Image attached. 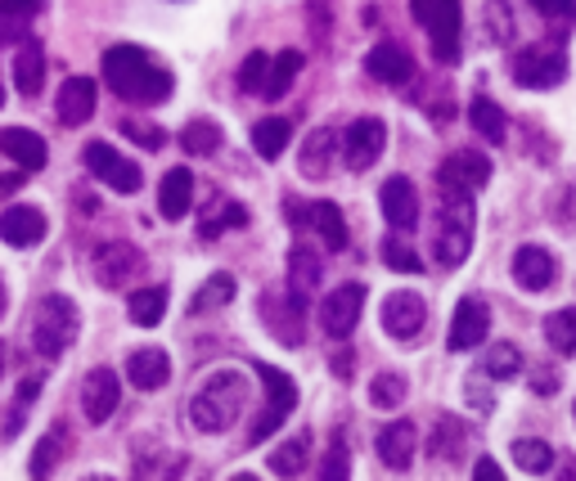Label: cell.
I'll return each mask as SVG.
<instances>
[{
	"label": "cell",
	"instance_id": "1",
	"mask_svg": "<svg viewBox=\"0 0 576 481\" xmlns=\"http://www.w3.org/2000/svg\"><path fill=\"white\" fill-rule=\"evenodd\" d=\"M104 81L113 95L131 104H158L172 95V72L158 68L140 46H113L104 55Z\"/></svg>",
	"mask_w": 576,
	"mask_h": 481
},
{
	"label": "cell",
	"instance_id": "2",
	"mask_svg": "<svg viewBox=\"0 0 576 481\" xmlns=\"http://www.w3.org/2000/svg\"><path fill=\"white\" fill-rule=\"evenodd\" d=\"M244 405H248V379L244 374H235V370H221V374H212L203 387H198V396L189 401V423L198 428V432H225V428H235V419L244 414Z\"/></svg>",
	"mask_w": 576,
	"mask_h": 481
},
{
	"label": "cell",
	"instance_id": "3",
	"mask_svg": "<svg viewBox=\"0 0 576 481\" xmlns=\"http://www.w3.org/2000/svg\"><path fill=\"white\" fill-rule=\"evenodd\" d=\"M474 253V194H441L432 216V257L437 266L455 271Z\"/></svg>",
	"mask_w": 576,
	"mask_h": 481
},
{
	"label": "cell",
	"instance_id": "4",
	"mask_svg": "<svg viewBox=\"0 0 576 481\" xmlns=\"http://www.w3.org/2000/svg\"><path fill=\"white\" fill-rule=\"evenodd\" d=\"M77 306H72V297H64V293H50V297H41V306H37V324H32V346H37V355H46V360H59L72 342H77Z\"/></svg>",
	"mask_w": 576,
	"mask_h": 481
},
{
	"label": "cell",
	"instance_id": "5",
	"mask_svg": "<svg viewBox=\"0 0 576 481\" xmlns=\"http://www.w3.org/2000/svg\"><path fill=\"white\" fill-rule=\"evenodd\" d=\"M414 23L428 32V46L441 63L459 59V23H465V6L459 0H410Z\"/></svg>",
	"mask_w": 576,
	"mask_h": 481
},
{
	"label": "cell",
	"instance_id": "6",
	"mask_svg": "<svg viewBox=\"0 0 576 481\" xmlns=\"http://www.w3.org/2000/svg\"><path fill=\"white\" fill-rule=\"evenodd\" d=\"M257 370V379L266 383V410L253 419V428H248V445H262L271 432H280L284 423H289V414L297 410V383L284 374V370H275V365H253Z\"/></svg>",
	"mask_w": 576,
	"mask_h": 481
},
{
	"label": "cell",
	"instance_id": "7",
	"mask_svg": "<svg viewBox=\"0 0 576 481\" xmlns=\"http://www.w3.org/2000/svg\"><path fill=\"white\" fill-rule=\"evenodd\" d=\"M567 77V55L558 46H527L514 59V81L523 90H554Z\"/></svg>",
	"mask_w": 576,
	"mask_h": 481
},
{
	"label": "cell",
	"instance_id": "8",
	"mask_svg": "<svg viewBox=\"0 0 576 481\" xmlns=\"http://www.w3.org/2000/svg\"><path fill=\"white\" fill-rule=\"evenodd\" d=\"M361 311H365V284H338L333 293H324L320 302V324L329 337H352V328L361 324Z\"/></svg>",
	"mask_w": 576,
	"mask_h": 481
},
{
	"label": "cell",
	"instance_id": "9",
	"mask_svg": "<svg viewBox=\"0 0 576 481\" xmlns=\"http://www.w3.org/2000/svg\"><path fill=\"white\" fill-rule=\"evenodd\" d=\"M383 149H388V127L379 117H357L348 136H342V163L352 171H370L383 158Z\"/></svg>",
	"mask_w": 576,
	"mask_h": 481
},
{
	"label": "cell",
	"instance_id": "10",
	"mask_svg": "<svg viewBox=\"0 0 576 481\" xmlns=\"http://www.w3.org/2000/svg\"><path fill=\"white\" fill-rule=\"evenodd\" d=\"M491 180V163H487V154H478V149H459V154H450L441 167H437V189L441 194H474V189H482Z\"/></svg>",
	"mask_w": 576,
	"mask_h": 481
},
{
	"label": "cell",
	"instance_id": "11",
	"mask_svg": "<svg viewBox=\"0 0 576 481\" xmlns=\"http://www.w3.org/2000/svg\"><path fill=\"white\" fill-rule=\"evenodd\" d=\"M86 167L95 171V180H104L108 189H118V194H136L140 189V167L127 163L118 149L104 145V140L86 145Z\"/></svg>",
	"mask_w": 576,
	"mask_h": 481
},
{
	"label": "cell",
	"instance_id": "12",
	"mask_svg": "<svg viewBox=\"0 0 576 481\" xmlns=\"http://www.w3.org/2000/svg\"><path fill=\"white\" fill-rule=\"evenodd\" d=\"M487 333H491V311H487V302H482V297H465V302L455 306L446 346H450V351H474V346L487 342Z\"/></svg>",
	"mask_w": 576,
	"mask_h": 481
},
{
	"label": "cell",
	"instance_id": "13",
	"mask_svg": "<svg viewBox=\"0 0 576 481\" xmlns=\"http://www.w3.org/2000/svg\"><path fill=\"white\" fill-rule=\"evenodd\" d=\"M423 324H428V306H423L419 293H392L383 302V328H388V337L410 342V337H419Z\"/></svg>",
	"mask_w": 576,
	"mask_h": 481
},
{
	"label": "cell",
	"instance_id": "14",
	"mask_svg": "<svg viewBox=\"0 0 576 481\" xmlns=\"http://www.w3.org/2000/svg\"><path fill=\"white\" fill-rule=\"evenodd\" d=\"M140 266H145V257L131 244H104L95 253V262H90V271H95V279L104 288H123L131 275H140Z\"/></svg>",
	"mask_w": 576,
	"mask_h": 481
},
{
	"label": "cell",
	"instance_id": "15",
	"mask_svg": "<svg viewBox=\"0 0 576 481\" xmlns=\"http://www.w3.org/2000/svg\"><path fill=\"white\" fill-rule=\"evenodd\" d=\"M123 401V387H118V374L113 370H90L86 374V387H81V410L90 423H108V414L118 410Z\"/></svg>",
	"mask_w": 576,
	"mask_h": 481
},
{
	"label": "cell",
	"instance_id": "16",
	"mask_svg": "<svg viewBox=\"0 0 576 481\" xmlns=\"http://www.w3.org/2000/svg\"><path fill=\"white\" fill-rule=\"evenodd\" d=\"M365 72H370L374 81H383V86H406V81L414 77V59H410L406 46L379 41V46L365 55Z\"/></svg>",
	"mask_w": 576,
	"mask_h": 481
},
{
	"label": "cell",
	"instance_id": "17",
	"mask_svg": "<svg viewBox=\"0 0 576 481\" xmlns=\"http://www.w3.org/2000/svg\"><path fill=\"white\" fill-rule=\"evenodd\" d=\"M514 279H518L527 293H545V288L558 279L554 253H549V248H536V244L518 248V253H514Z\"/></svg>",
	"mask_w": 576,
	"mask_h": 481
},
{
	"label": "cell",
	"instance_id": "18",
	"mask_svg": "<svg viewBox=\"0 0 576 481\" xmlns=\"http://www.w3.org/2000/svg\"><path fill=\"white\" fill-rule=\"evenodd\" d=\"M0 238H6L10 248H37L46 238L41 207H6V212H0Z\"/></svg>",
	"mask_w": 576,
	"mask_h": 481
},
{
	"label": "cell",
	"instance_id": "19",
	"mask_svg": "<svg viewBox=\"0 0 576 481\" xmlns=\"http://www.w3.org/2000/svg\"><path fill=\"white\" fill-rule=\"evenodd\" d=\"M379 207H383V216H388L392 229H414V225H419V194H414V185H410L406 176H392V180L383 185Z\"/></svg>",
	"mask_w": 576,
	"mask_h": 481
},
{
	"label": "cell",
	"instance_id": "20",
	"mask_svg": "<svg viewBox=\"0 0 576 481\" xmlns=\"http://www.w3.org/2000/svg\"><path fill=\"white\" fill-rule=\"evenodd\" d=\"M414 441H419V428L414 423H388L383 432H379V459H383V468H392V472H410V463H414Z\"/></svg>",
	"mask_w": 576,
	"mask_h": 481
},
{
	"label": "cell",
	"instance_id": "21",
	"mask_svg": "<svg viewBox=\"0 0 576 481\" xmlns=\"http://www.w3.org/2000/svg\"><path fill=\"white\" fill-rule=\"evenodd\" d=\"M0 154H6L10 163H19V171H41V167L50 163L46 140H41L37 131H19V127L0 131Z\"/></svg>",
	"mask_w": 576,
	"mask_h": 481
},
{
	"label": "cell",
	"instance_id": "22",
	"mask_svg": "<svg viewBox=\"0 0 576 481\" xmlns=\"http://www.w3.org/2000/svg\"><path fill=\"white\" fill-rule=\"evenodd\" d=\"M95 117V81L90 77H68L59 90V122L64 127H81Z\"/></svg>",
	"mask_w": 576,
	"mask_h": 481
},
{
	"label": "cell",
	"instance_id": "23",
	"mask_svg": "<svg viewBox=\"0 0 576 481\" xmlns=\"http://www.w3.org/2000/svg\"><path fill=\"white\" fill-rule=\"evenodd\" d=\"M127 379H131L140 392H158V387H167V379H172V360H167V351H158V346L136 351V355L127 360Z\"/></svg>",
	"mask_w": 576,
	"mask_h": 481
},
{
	"label": "cell",
	"instance_id": "24",
	"mask_svg": "<svg viewBox=\"0 0 576 481\" xmlns=\"http://www.w3.org/2000/svg\"><path fill=\"white\" fill-rule=\"evenodd\" d=\"M320 275H324V257L306 244H293L289 248V293H297L306 302L320 288Z\"/></svg>",
	"mask_w": 576,
	"mask_h": 481
},
{
	"label": "cell",
	"instance_id": "25",
	"mask_svg": "<svg viewBox=\"0 0 576 481\" xmlns=\"http://www.w3.org/2000/svg\"><path fill=\"white\" fill-rule=\"evenodd\" d=\"M302 306H306V302H302L297 293H284V306H280L275 297H266V302H262L271 333H275L280 342H289V346H297V342H302Z\"/></svg>",
	"mask_w": 576,
	"mask_h": 481
},
{
	"label": "cell",
	"instance_id": "26",
	"mask_svg": "<svg viewBox=\"0 0 576 481\" xmlns=\"http://www.w3.org/2000/svg\"><path fill=\"white\" fill-rule=\"evenodd\" d=\"M14 86H19V95H41V86H46V50L37 37H28L14 55Z\"/></svg>",
	"mask_w": 576,
	"mask_h": 481
},
{
	"label": "cell",
	"instance_id": "27",
	"mask_svg": "<svg viewBox=\"0 0 576 481\" xmlns=\"http://www.w3.org/2000/svg\"><path fill=\"white\" fill-rule=\"evenodd\" d=\"M189 203H194V176H189L185 167H172V171L163 176V189H158V212H163L167 220H180V216L189 212Z\"/></svg>",
	"mask_w": 576,
	"mask_h": 481
},
{
	"label": "cell",
	"instance_id": "28",
	"mask_svg": "<svg viewBox=\"0 0 576 481\" xmlns=\"http://www.w3.org/2000/svg\"><path fill=\"white\" fill-rule=\"evenodd\" d=\"M333 154H338V136H333L329 127H315V131L306 136V145H302V154H297V167H302V176H311V180H320V176L329 171V163H333Z\"/></svg>",
	"mask_w": 576,
	"mask_h": 481
},
{
	"label": "cell",
	"instance_id": "29",
	"mask_svg": "<svg viewBox=\"0 0 576 481\" xmlns=\"http://www.w3.org/2000/svg\"><path fill=\"white\" fill-rule=\"evenodd\" d=\"M469 127H474L482 140H491V145H505V131H509V122H505V108H500L496 99L478 95V99L469 104Z\"/></svg>",
	"mask_w": 576,
	"mask_h": 481
},
{
	"label": "cell",
	"instance_id": "30",
	"mask_svg": "<svg viewBox=\"0 0 576 481\" xmlns=\"http://www.w3.org/2000/svg\"><path fill=\"white\" fill-rule=\"evenodd\" d=\"M311 225H315V234L324 238L329 253L348 248V220H342V207H338V203H311Z\"/></svg>",
	"mask_w": 576,
	"mask_h": 481
},
{
	"label": "cell",
	"instance_id": "31",
	"mask_svg": "<svg viewBox=\"0 0 576 481\" xmlns=\"http://www.w3.org/2000/svg\"><path fill=\"white\" fill-rule=\"evenodd\" d=\"M41 14V0H0V46L28 37V23Z\"/></svg>",
	"mask_w": 576,
	"mask_h": 481
},
{
	"label": "cell",
	"instance_id": "32",
	"mask_svg": "<svg viewBox=\"0 0 576 481\" xmlns=\"http://www.w3.org/2000/svg\"><path fill=\"white\" fill-rule=\"evenodd\" d=\"M289 122L284 117H262V122L253 127V149L266 158V163H275V158H284V149H289Z\"/></svg>",
	"mask_w": 576,
	"mask_h": 481
},
{
	"label": "cell",
	"instance_id": "33",
	"mask_svg": "<svg viewBox=\"0 0 576 481\" xmlns=\"http://www.w3.org/2000/svg\"><path fill=\"white\" fill-rule=\"evenodd\" d=\"M297 72H302V50H284L275 63H266V86H262V95H266V99H284L289 86L297 81Z\"/></svg>",
	"mask_w": 576,
	"mask_h": 481
},
{
	"label": "cell",
	"instance_id": "34",
	"mask_svg": "<svg viewBox=\"0 0 576 481\" xmlns=\"http://www.w3.org/2000/svg\"><path fill=\"white\" fill-rule=\"evenodd\" d=\"M127 311H131V324H140V328L163 324V315H167V288H136L131 302H127Z\"/></svg>",
	"mask_w": 576,
	"mask_h": 481
},
{
	"label": "cell",
	"instance_id": "35",
	"mask_svg": "<svg viewBox=\"0 0 576 481\" xmlns=\"http://www.w3.org/2000/svg\"><path fill=\"white\" fill-rule=\"evenodd\" d=\"M509 454H514V463H518L527 477H545V472L554 468V450H549L540 436H518Z\"/></svg>",
	"mask_w": 576,
	"mask_h": 481
},
{
	"label": "cell",
	"instance_id": "36",
	"mask_svg": "<svg viewBox=\"0 0 576 481\" xmlns=\"http://www.w3.org/2000/svg\"><path fill=\"white\" fill-rule=\"evenodd\" d=\"M482 374H487V379H496V383L518 379V374H523V351H518L514 342L491 346V351H487V360H482Z\"/></svg>",
	"mask_w": 576,
	"mask_h": 481
},
{
	"label": "cell",
	"instance_id": "37",
	"mask_svg": "<svg viewBox=\"0 0 576 481\" xmlns=\"http://www.w3.org/2000/svg\"><path fill=\"white\" fill-rule=\"evenodd\" d=\"M437 428H441V432H432L428 454H432V459H450V463H455V459H459V441H465L469 432H465V423L450 419V414H441V419H437Z\"/></svg>",
	"mask_w": 576,
	"mask_h": 481
},
{
	"label": "cell",
	"instance_id": "38",
	"mask_svg": "<svg viewBox=\"0 0 576 481\" xmlns=\"http://www.w3.org/2000/svg\"><path fill=\"white\" fill-rule=\"evenodd\" d=\"M64 450H68V432L64 428H50L46 436H41V445H37V454H32V463H28V472L41 481V477H50V468L64 459Z\"/></svg>",
	"mask_w": 576,
	"mask_h": 481
},
{
	"label": "cell",
	"instance_id": "39",
	"mask_svg": "<svg viewBox=\"0 0 576 481\" xmlns=\"http://www.w3.org/2000/svg\"><path fill=\"white\" fill-rule=\"evenodd\" d=\"M545 337H549V346H554L558 355H576V306L554 311V315L545 320Z\"/></svg>",
	"mask_w": 576,
	"mask_h": 481
},
{
	"label": "cell",
	"instance_id": "40",
	"mask_svg": "<svg viewBox=\"0 0 576 481\" xmlns=\"http://www.w3.org/2000/svg\"><path fill=\"white\" fill-rule=\"evenodd\" d=\"M406 392H410L406 374L388 370V374H379V379L370 383V405H374V410H397V405L406 401Z\"/></svg>",
	"mask_w": 576,
	"mask_h": 481
},
{
	"label": "cell",
	"instance_id": "41",
	"mask_svg": "<svg viewBox=\"0 0 576 481\" xmlns=\"http://www.w3.org/2000/svg\"><path fill=\"white\" fill-rule=\"evenodd\" d=\"M180 145H185V154H194V158H212V154L221 149V127H216V122H189V127L180 131Z\"/></svg>",
	"mask_w": 576,
	"mask_h": 481
},
{
	"label": "cell",
	"instance_id": "42",
	"mask_svg": "<svg viewBox=\"0 0 576 481\" xmlns=\"http://www.w3.org/2000/svg\"><path fill=\"white\" fill-rule=\"evenodd\" d=\"M230 297H235V275H212V279L203 284V293L189 302V311L203 315V311H212V306H225Z\"/></svg>",
	"mask_w": 576,
	"mask_h": 481
},
{
	"label": "cell",
	"instance_id": "43",
	"mask_svg": "<svg viewBox=\"0 0 576 481\" xmlns=\"http://www.w3.org/2000/svg\"><path fill=\"white\" fill-rule=\"evenodd\" d=\"M306 468V436H293V441H284L275 454H271V472L275 477H297Z\"/></svg>",
	"mask_w": 576,
	"mask_h": 481
},
{
	"label": "cell",
	"instance_id": "44",
	"mask_svg": "<svg viewBox=\"0 0 576 481\" xmlns=\"http://www.w3.org/2000/svg\"><path fill=\"white\" fill-rule=\"evenodd\" d=\"M248 225V207L244 203H225L221 212L212 207V220H203V238H216L221 229H244Z\"/></svg>",
	"mask_w": 576,
	"mask_h": 481
},
{
	"label": "cell",
	"instance_id": "45",
	"mask_svg": "<svg viewBox=\"0 0 576 481\" xmlns=\"http://www.w3.org/2000/svg\"><path fill=\"white\" fill-rule=\"evenodd\" d=\"M383 262H388V271H401V275H419L423 271V262L406 244H397V238H383Z\"/></svg>",
	"mask_w": 576,
	"mask_h": 481
},
{
	"label": "cell",
	"instance_id": "46",
	"mask_svg": "<svg viewBox=\"0 0 576 481\" xmlns=\"http://www.w3.org/2000/svg\"><path fill=\"white\" fill-rule=\"evenodd\" d=\"M320 477H329V481L352 477V459H348V445H342V436L329 445V454H324V463H320Z\"/></svg>",
	"mask_w": 576,
	"mask_h": 481
},
{
	"label": "cell",
	"instance_id": "47",
	"mask_svg": "<svg viewBox=\"0 0 576 481\" xmlns=\"http://www.w3.org/2000/svg\"><path fill=\"white\" fill-rule=\"evenodd\" d=\"M266 55L262 50H253L248 59H244V68H240V90H262L266 86Z\"/></svg>",
	"mask_w": 576,
	"mask_h": 481
},
{
	"label": "cell",
	"instance_id": "48",
	"mask_svg": "<svg viewBox=\"0 0 576 481\" xmlns=\"http://www.w3.org/2000/svg\"><path fill=\"white\" fill-rule=\"evenodd\" d=\"M123 131H127L131 140H140L145 149H163V140H167L158 127H149V122H136V117H127V122H123Z\"/></svg>",
	"mask_w": 576,
	"mask_h": 481
},
{
	"label": "cell",
	"instance_id": "49",
	"mask_svg": "<svg viewBox=\"0 0 576 481\" xmlns=\"http://www.w3.org/2000/svg\"><path fill=\"white\" fill-rule=\"evenodd\" d=\"M531 6H536L545 19H572V14H576V0H531Z\"/></svg>",
	"mask_w": 576,
	"mask_h": 481
},
{
	"label": "cell",
	"instance_id": "50",
	"mask_svg": "<svg viewBox=\"0 0 576 481\" xmlns=\"http://www.w3.org/2000/svg\"><path fill=\"white\" fill-rule=\"evenodd\" d=\"M37 392H41V379H28V383H23V392H19V410H14V428L23 423V414H28V405L37 401Z\"/></svg>",
	"mask_w": 576,
	"mask_h": 481
},
{
	"label": "cell",
	"instance_id": "51",
	"mask_svg": "<svg viewBox=\"0 0 576 481\" xmlns=\"http://www.w3.org/2000/svg\"><path fill=\"white\" fill-rule=\"evenodd\" d=\"M474 477H478V481H500L505 472H500V463H496V459H487V454H482V459H478V468H474Z\"/></svg>",
	"mask_w": 576,
	"mask_h": 481
},
{
	"label": "cell",
	"instance_id": "52",
	"mask_svg": "<svg viewBox=\"0 0 576 481\" xmlns=\"http://www.w3.org/2000/svg\"><path fill=\"white\" fill-rule=\"evenodd\" d=\"M531 387H536V392H540V396H549V392H554V387H558V370H540V374H536V379H531Z\"/></svg>",
	"mask_w": 576,
	"mask_h": 481
},
{
	"label": "cell",
	"instance_id": "53",
	"mask_svg": "<svg viewBox=\"0 0 576 481\" xmlns=\"http://www.w3.org/2000/svg\"><path fill=\"white\" fill-rule=\"evenodd\" d=\"M23 185V171H14V176H0V194H10V189H19Z\"/></svg>",
	"mask_w": 576,
	"mask_h": 481
},
{
	"label": "cell",
	"instance_id": "54",
	"mask_svg": "<svg viewBox=\"0 0 576 481\" xmlns=\"http://www.w3.org/2000/svg\"><path fill=\"white\" fill-rule=\"evenodd\" d=\"M0 315H6V284H0Z\"/></svg>",
	"mask_w": 576,
	"mask_h": 481
},
{
	"label": "cell",
	"instance_id": "55",
	"mask_svg": "<svg viewBox=\"0 0 576 481\" xmlns=\"http://www.w3.org/2000/svg\"><path fill=\"white\" fill-rule=\"evenodd\" d=\"M0 355H6V346H0Z\"/></svg>",
	"mask_w": 576,
	"mask_h": 481
},
{
	"label": "cell",
	"instance_id": "56",
	"mask_svg": "<svg viewBox=\"0 0 576 481\" xmlns=\"http://www.w3.org/2000/svg\"><path fill=\"white\" fill-rule=\"evenodd\" d=\"M0 99H6V90H0Z\"/></svg>",
	"mask_w": 576,
	"mask_h": 481
}]
</instances>
